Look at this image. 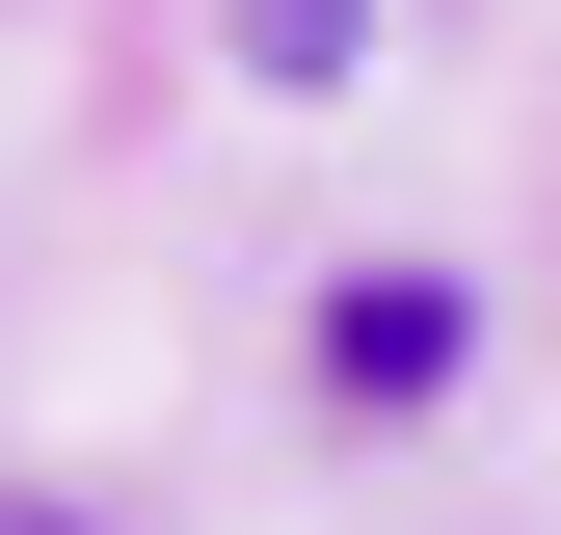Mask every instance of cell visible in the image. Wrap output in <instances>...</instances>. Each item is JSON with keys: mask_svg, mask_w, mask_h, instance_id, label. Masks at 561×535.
Masks as SVG:
<instances>
[{"mask_svg": "<svg viewBox=\"0 0 561 535\" xmlns=\"http://www.w3.org/2000/svg\"><path fill=\"white\" fill-rule=\"evenodd\" d=\"M0 535H54V509H0Z\"/></svg>", "mask_w": 561, "mask_h": 535, "instance_id": "6da1fadb", "label": "cell"}]
</instances>
